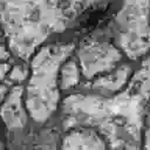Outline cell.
<instances>
[{"mask_svg":"<svg viewBox=\"0 0 150 150\" xmlns=\"http://www.w3.org/2000/svg\"><path fill=\"white\" fill-rule=\"evenodd\" d=\"M11 64H8L7 62H4V63H0V83L9 75L11 73Z\"/></svg>","mask_w":150,"mask_h":150,"instance_id":"obj_11","label":"cell"},{"mask_svg":"<svg viewBox=\"0 0 150 150\" xmlns=\"http://www.w3.org/2000/svg\"><path fill=\"white\" fill-rule=\"evenodd\" d=\"M81 76V69L79 62L69 57L60 68L59 73V88L61 90L70 89L77 84Z\"/></svg>","mask_w":150,"mask_h":150,"instance_id":"obj_8","label":"cell"},{"mask_svg":"<svg viewBox=\"0 0 150 150\" xmlns=\"http://www.w3.org/2000/svg\"><path fill=\"white\" fill-rule=\"evenodd\" d=\"M117 40L121 49L136 59L150 49V19L148 2H129L118 13Z\"/></svg>","mask_w":150,"mask_h":150,"instance_id":"obj_3","label":"cell"},{"mask_svg":"<svg viewBox=\"0 0 150 150\" xmlns=\"http://www.w3.org/2000/svg\"><path fill=\"white\" fill-rule=\"evenodd\" d=\"M130 86L141 96H150V56L143 61L139 71L130 80Z\"/></svg>","mask_w":150,"mask_h":150,"instance_id":"obj_9","label":"cell"},{"mask_svg":"<svg viewBox=\"0 0 150 150\" xmlns=\"http://www.w3.org/2000/svg\"><path fill=\"white\" fill-rule=\"evenodd\" d=\"M7 93H8V88L6 86H4V84H0V103H2V101L6 97Z\"/></svg>","mask_w":150,"mask_h":150,"instance_id":"obj_12","label":"cell"},{"mask_svg":"<svg viewBox=\"0 0 150 150\" xmlns=\"http://www.w3.org/2000/svg\"><path fill=\"white\" fill-rule=\"evenodd\" d=\"M131 69L124 64L120 68H115L109 73L100 75L93 80V87L100 90L117 91L120 90L129 80Z\"/></svg>","mask_w":150,"mask_h":150,"instance_id":"obj_7","label":"cell"},{"mask_svg":"<svg viewBox=\"0 0 150 150\" xmlns=\"http://www.w3.org/2000/svg\"><path fill=\"white\" fill-rule=\"evenodd\" d=\"M61 150H108V146L101 134L84 127L68 131L62 139Z\"/></svg>","mask_w":150,"mask_h":150,"instance_id":"obj_6","label":"cell"},{"mask_svg":"<svg viewBox=\"0 0 150 150\" xmlns=\"http://www.w3.org/2000/svg\"><path fill=\"white\" fill-rule=\"evenodd\" d=\"M144 150H150V130L145 134V142H144Z\"/></svg>","mask_w":150,"mask_h":150,"instance_id":"obj_13","label":"cell"},{"mask_svg":"<svg viewBox=\"0 0 150 150\" xmlns=\"http://www.w3.org/2000/svg\"><path fill=\"white\" fill-rule=\"evenodd\" d=\"M73 49L70 43H56L41 47L34 54L23 100L27 114L35 122L43 123L56 110L60 68Z\"/></svg>","mask_w":150,"mask_h":150,"instance_id":"obj_2","label":"cell"},{"mask_svg":"<svg viewBox=\"0 0 150 150\" xmlns=\"http://www.w3.org/2000/svg\"><path fill=\"white\" fill-rule=\"evenodd\" d=\"M0 150H2V146H1V143H0Z\"/></svg>","mask_w":150,"mask_h":150,"instance_id":"obj_14","label":"cell"},{"mask_svg":"<svg viewBox=\"0 0 150 150\" xmlns=\"http://www.w3.org/2000/svg\"><path fill=\"white\" fill-rule=\"evenodd\" d=\"M149 117H150V111H149Z\"/></svg>","mask_w":150,"mask_h":150,"instance_id":"obj_15","label":"cell"},{"mask_svg":"<svg viewBox=\"0 0 150 150\" xmlns=\"http://www.w3.org/2000/svg\"><path fill=\"white\" fill-rule=\"evenodd\" d=\"M9 57H11V49L8 47V43L5 36L0 35V63L7 62Z\"/></svg>","mask_w":150,"mask_h":150,"instance_id":"obj_10","label":"cell"},{"mask_svg":"<svg viewBox=\"0 0 150 150\" xmlns=\"http://www.w3.org/2000/svg\"><path fill=\"white\" fill-rule=\"evenodd\" d=\"M77 55L81 74L87 79H94L111 71L122 59V53L116 47L97 41L81 45Z\"/></svg>","mask_w":150,"mask_h":150,"instance_id":"obj_4","label":"cell"},{"mask_svg":"<svg viewBox=\"0 0 150 150\" xmlns=\"http://www.w3.org/2000/svg\"><path fill=\"white\" fill-rule=\"evenodd\" d=\"M79 2H0V21L11 52L27 60L54 30L62 29Z\"/></svg>","mask_w":150,"mask_h":150,"instance_id":"obj_1","label":"cell"},{"mask_svg":"<svg viewBox=\"0 0 150 150\" xmlns=\"http://www.w3.org/2000/svg\"><path fill=\"white\" fill-rule=\"evenodd\" d=\"M0 114L4 123L9 129L22 128L25 125L27 111L23 100V88L21 86H16L12 90H8L2 101Z\"/></svg>","mask_w":150,"mask_h":150,"instance_id":"obj_5","label":"cell"}]
</instances>
